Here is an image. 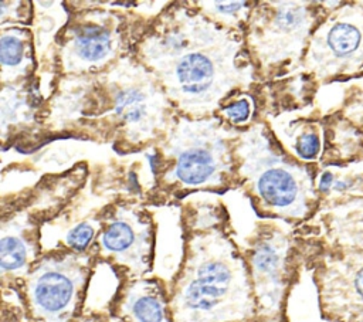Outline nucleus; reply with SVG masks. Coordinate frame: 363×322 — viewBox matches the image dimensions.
Listing matches in <instances>:
<instances>
[{"label":"nucleus","instance_id":"obj_1","mask_svg":"<svg viewBox=\"0 0 363 322\" xmlns=\"http://www.w3.org/2000/svg\"><path fill=\"white\" fill-rule=\"evenodd\" d=\"M241 38L214 21L173 9L139 47L143 62L164 94L193 116L211 113L237 87L252 81V65L240 61Z\"/></svg>","mask_w":363,"mask_h":322},{"label":"nucleus","instance_id":"obj_2","mask_svg":"<svg viewBox=\"0 0 363 322\" xmlns=\"http://www.w3.org/2000/svg\"><path fill=\"white\" fill-rule=\"evenodd\" d=\"M169 311L172 322H241L252 316L251 275L220 231L191 235Z\"/></svg>","mask_w":363,"mask_h":322},{"label":"nucleus","instance_id":"obj_3","mask_svg":"<svg viewBox=\"0 0 363 322\" xmlns=\"http://www.w3.org/2000/svg\"><path fill=\"white\" fill-rule=\"evenodd\" d=\"M238 135L217 119H180L169 131L164 145V153L172 160L164 180L182 189L221 187L231 176V140Z\"/></svg>","mask_w":363,"mask_h":322},{"label":"nucleus","instance_id":"obj_4","mask_svg":"<svg viewBox=\"0 0 363 322\" xmlns=\"http://www.w3.org/2000/svg\"><path fill=\"white\" fill-rule=\"evenodd\" d=\"M238 173L265 210L281 216H299L303 201L301 169L286 163L264 126L255 125L237 138Z\"/></svg>","mask_w":363,"mask_h":322},{"label":"nucleus","instance_id":"obj_5","mask_svg":"<svg viewBox=\"0 0 363 322\" xmlns=\"http://www.w3.org/2000/svg\"><path fill=\"white\" fill-rule=\"evenodd\" d=\"M155 81L157 78L153 74L128 60L112 71L108 84L109 109L133 143L149 140L166 129L170 102L160 84Z\"/></svg>","mask_w":363,"mask_h":322},{"label":"nucleus","instance_id":"obj_6","mask_svg":"<svg viewBox=\"0 0 363 322\" xmlns=\"http://www.w3.org/2000/svg\"><path fill=\"white\" fill-rule=\"evenodd\" d=\"M91 257L65 252L44 257L26 278V296L34 322H69L89 274Z\"/></svg>","mask_w":363,"mask_h":322},{"label":"nucleus","instance_id":"obj_7","mask_svg":"<svg viewBox=\"0 0 363 322\" xmlns=\"http://www.w3.org/2000/svg\"><path fill=\"white\" fill-rule=\"evenodd\" d=\"M306 10L298 3H261L248 18V45L264 65L285 58L306 26Z\"/></svg>","mask_w":363,"mask_h":322},{"label":"nucleus","instance_id":"obj_8","mask_svg":"<svg viewBox=\"0 0 363 322\" xmlns=\"http://www.w3.org/2000/svg\"><path fill=\"white\" fill-rule=\"evenodd\" d=\"M98 244L102 257L139 277L150 265L152 224L138 210L119 206L104 220Z\"/></svg>","mask_w":363,"mask_h":322},{"label":"nucleus","instance_id":"obj_9","mask_svg":"<svg viewBox=\"0 0 363 322\" xmlns=\"http://www.w3.org/2000/svg\"><path fill=\"white\" fill-rule=\"evenodd\" d=\"M119 44L118 20L108 13H91L67 30L61 64L68 72L101 68L113 60Z\"/></svg>","mask_w":363,"mask_h":322},{"label":"nucleus","instance_id":"obj_10","mask_svg":"<svg viewBox=\"0 0 363 322\" xmlns=\"http://www.w3.org/2000/svg\"><path fill=\"white\" fill-rule=\"evenodd\" d=\"M286 244L278 234L261 237L250 255V275L254 292L265 312L278 309L284 291Z\"/></svg>","mask_w":363,"mask_h":322},{"label":"nucleus","instance_id":"obj_11","mask_svg":"<svg viewBox=\"0 0 363 322\" xmlns=\"http://www.w3.org/2000/svg\"><path fill=\"white\" fill-rule=\"evenodd\" d=\"M156 281L136 279L128 284L118 301L116 311L126 322H170V311Z\"/></svg>","mask_w":363,"mask_h":322},{"label":"nucleus","instance_id":"obj_12","mask_svg":"<svg viewBox=\"0 0 363 322\" xmlns=\"http://www.w3.org/2000/svg\"><path fill=\"white\" fill-rule=\"evenodd\" d=\"M1 81L13 82L26 77L33 67L31 35L21 28H3L0 37Z\"/></svg>","mask_w":363,"mask_h":322},{"label":"nucleus","instance_id":"obj_13","mask_svg":"<svg viewBox=\"0 0 363 322\" xmlns=\"http://www.w3.org/2000/svg\"><path fill=\"white\" fill-rule=\"evenodd\" d=\"M34 243L26 234V230L18 224L3 223L0 241V264L1 274H18L26 271L34 260Z\"/></svg>","mask_w":363,"mask_h":322},{"label":"nucleus","instance_id":"obj_14","mask_svg":"<svg viewBox=\"0 0 363 322\" xmlns=\"http://www.w3.org/2000/svg\"><path fill=\"white\" fill-rule=\"evenodd\" d=\"M199 6H203L201 9L208 18L235 27L250 18L251 11V4L247 1H200Z\"/></svg>","mask_w":363,"mask_h":322},{"label":"nucleus","instance_id":"obj_15","mask_svg":"<svg viewBox=\"0 0 363 322\" xmlns=\"http://www.w3.org/2000/svg\"><path fill=\"white\" fill-rule=\"evenodd\" d=\"M329 48L339 57L353 52L360 43V33L347 23H336L326 35Z\"/></svg>","mask_w":363,"mask_h":322},{"label":"nucleus","instance_id":"obj_16","mask_svg":"<svg viewBox=\"0 0 363 322\" xmlns=\"http://www.w3.org/2000/svg\"><path fill=\"white\" fill-rule=\"evenodd\" d=\"M101 226L102 223L96 221H82L72 226L65 234V245L74 252H84L92 243L95 233Z\"/></svg>","mask_w":363,"mask_h":322},{"label":"nucleus","instance_id":"obj_17","mask_svg":"<svg viewBox=\"0 0 363 322\" xmlns=\"http://www.w3.org/2000/svg\"><path fill=\"white\" fill-rule=\"evenodd\" d=\"M252 99L250 96H240L221 109V115L234 125L247 123L252 115Z\"/></svg>","mask_w":363,"mask_h":322},{"label":"nucleus","instance_id":"obj_18","mask_svg":"<svg viewBox=\"0 0 363 322\" xmlns=\"http://www.w3.org/2000/svg\"><path fill=\"white\" fill-rule=\"evenodd\" d=\"M319 149H320V142L315 132H303L296 138L295 152L299 157L305 160H311L318 156Z\"/></svg>","mask_w":363,"mask_h":322},{"label":"nucleus","instance_id":"obj_19","mask_svg":"<svg viewBox=\"0 0 363 322\" xmlns=\"http://www.w3.org/2000/svg\"><path fill=\"white\" fill-rule=\"evenodd\" d=\"M332 182H333L332 173H329V172H325V173L322 174V177H320V182H319V189H320L322 191H326V190L330 187Z\"/></svg>","mask_w":363,"mask_h":322},{"label":"nucleus","instance_id":"obj_20","mask_svg":"<svg viewBox=\"0 0 363 322\" xmlns=\"http://www.w3.org/2000/svg\"><path fill=\"white\" fill-rule=\"evenodd\" d=\"M354 287H356V291L357 294L363 298V268L357 272L356 275V281H354Z\"/></svg>","mask_w":363,"mask_h":322},{"label":"nucleus","instance_id":"obj_21","mask_svg":"<svg viewBox=\"0 0 363 322\" xmlns=\"http://www.w3.org/2000/svg\"><path fill=\"white\" fill-rule=\"evenodd\" d=\"M111 322H121V319H115L113 318V319H111Z\"/></svg>","mask_w":363,"mask_h":322}]
</instances>
